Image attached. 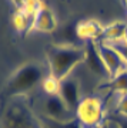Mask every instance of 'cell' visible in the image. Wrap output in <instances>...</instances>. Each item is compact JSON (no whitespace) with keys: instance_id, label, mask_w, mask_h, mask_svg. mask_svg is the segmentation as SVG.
<instances>
[{"instance_id":"cell-9","label":"cell","mask_w":127,"mask_h":128,"mask_svg":"<svg viewBox=\"0 0 127 128\" xmlns=\"http://www.w3.org/2000/svg\"><path fill=\"white\" fill-rule=\"evenodd\" d=\"M127 32V22H121V20H114L107 26H104L103 30V36L100 38V41L107 43V44H116L120 43L124 38V34Z\"/></svg>"},{"instance_id":"cell-8","label":"cell","mask_w":127,"mask_h":128,"mask_svg":"<svg viewBox=\"0 0 127 128\" xmlns=\"http://www.w3.org/2000/svg\"><path fill=\"white\" fill-rule=\"evenodd\" d=\"M103 30H104V26H101L96 18H86L76 24L77 38H80L82 41H87V43L100 41L103 36Z\"/></svg>"},{"instance_id":"cell-11","label":"cell","mask_w":127,"mask_h":128,"mask_svg":"<svg viewBox=\"0 0 127 128\" xmlns=\"http://www.w3.org/2000/svg\"><path fill=\"white\" fill-rule=\"evenodd\" d=\"M12 24L19 32H29V30L34 28V16H30L23 10H16L14 14L12 16Z\"/></svg>"},{"instance_id":"cell-18","label":"cell","mask_w":127,"mask_h":128,"mask_svg":"<svg viewBox=\"0 0 127 128\" xmlns=\"http://www.w3.org/2000/svg\"><path fill=\"white\" fill-rule=\"evenodd\" d=\"M123 43H124V44H127V32H126V34H124V38H123Z\"/></svg>"},{"instance_id":"cell-17","label":"cell","mask_w":127,"mask_h":128,"mask_svg":"<svg viewBox=\"0 0 127 128\" xmlns=\"http://www.w3.org/2000/svg\"><path fill=\"white\" fill-rule=\"evenodd\" d=\"M99 128H118V127H117V124L114 122V120H111L110 117H107V118H106V121L101 124Z\"/></svg>"},{"instance_id":"cell-19","label":"cell","mask_w":127,"mask_h":128,"mask_svg":"<svg viewBox=\"0 0 127 128\" xmlns=\"http://www.w3.org/2000/svg\"><path fill=\"white\" fill-rule=\"evenodd\" d=\"M124 6H126V9H127V0H124Z\"/></svg>"},{"instance_id":"cell-7","label":"cell","mask_w":127,"mask_h":128,"mask_svg":"<svg viewBox=\"0 0 127 128\" xmlns=\"http://www.w3.org/2000/svg\"><path fill=\"white\" fill-rule=\"evenodd\" d=\"M59 97L64 101V104L67 105L70 110L76 111V108L79 107V104H80V101L83 98V92H82V88H80L77 78L73 74L69 76L67 78L61 80Z\"/></svg>"},{"instance_id":"cell-2","label":"cell","mask_w":127,"mask_h":128,"mask_svg":"<svg viewBox=\"0 0 127 128\" xmlns=\"http://www.w3.org/2000/svg\"><path fill=\"white\" fill-rule=\"evenodd\" d=\"M74 112L83 128H99L107 118L104 102L97 94L84 96Z\"/></svg>"},{"instance_id":"cell-6","label":"cell","mask_w":127,"mask_h":128,"mask_svg":"<svg viewBox=\"0 0 127 128\" xmlns=\"http://www.w3.org/2000/svg\"><path fill=\"white\" fill-rule=\"evenodd\" d=\"M84 67L100 81H110V74L99 54L96 43H87L84 46Z\"/></svg>"},{"instance_id":"cell-3","label":"cell","mask_w":127,"mask_h":128,"mask_svg":"<svg viewBox=\"0 0 127 128\" xmlns=\"http://www.w3.org/2000/svg\"><path fill=\"white\" fill-rule=\"evenodd\" d=\"M43 114L56 122H69L76 120V112L70 110L59 96H46L41 101Z\"/></svg>"},{"instance_id":"cell-14","label":"cell","mask_w":127,"mask_h":128,"mask_svg":"<svg viewBox=\"0 0 127 128\" xmlns=\"http://www.w3.org/2000/svg\"><path fill=\"white\" fill-rule=\"evenodd\" d=\"M114 114L120 115V117H124L127 118V92L126 94H120V98H118V104H117V110ZM113 115V114H111Z\"/></svg>"},{"instance_id":"cell-12","label":"cell","mask_w":127,"mask_h":128,"mask_svg":"<svg viewBox=\"0 0 127 128\" xmlns=\"http://www.w3.org/2000/svg\"><path fill=\"white\" fill-rule=\"evenodd\" d=\"M60 86H61V81L53 76H50V74H47L41 80V88H43L46 96H59Z\"/></svg>"},{"instance_id":"cell-4","label":"cell","mask_w":127,"mask_h":128,"mask_svg":"<svg viewBox=\"0 0 127 128\" xmlns=\"http://www.w3.org/2000/svg\"><path fill=\"white\" fill-rule=\"evenodd\" d=\"M96 46H97L99 54L110 74V80L127 70V61L117 51L116 47H113L111 44H107V43H103V41H97Z\"/></svg>"},{"instance_id":"cell-16","label":"cell","mask_w":127,"mask_h":128,"mask_svg":"<svg viewBox=\"0 0 127 128\" xmlns=\"http://www.w3.org/2000/svg\"><path fill=\"white\" fill-rule=\"evenodd\" d=\"M113 47H116L117 48V51L120 53V54L124 57V60L127 61V44H124L123 41H120V43H116V44H111Z\"/></svg>"},{"instance_id":"cell-5","label":"cell","mask_w":127,"mask_h":128,"mask_svg":"<svg viewBox=\"0 0 127 128\" xmlns=\"http://www.w3.org/2000/svg\"><path fill=\"white\" fill-rule=\"evenodd\" d=\"M41 80V70L36 64H29L20 68L14 74L12 81L9 84V88L14 92H24L33 88L37 82Z\"/></svg>"},{"instance_id":"cell-1","label":"cell","mask_w":127,"mask_h":128,"mask_svg":"<svg viewBox=\"0 0 127 128\" xmlns=\"http://www.w3.org/2000/svg\"><path fill=\"white\" fill-rule=\"evenodd\" d=\"M84 61V47L59 44L50 47L47 51V66L50 76L57 80H64Z\"/></svg>"},{"instance_id":"cell-10","label":"cell","mask_w":127,"mask_h":128,"mask_svg":"<svg viewBox=\"0 0 127 128\" xmlns=\"http://www.w3.org/2000/svg\"><path fill=\"white\" fill-rule=\"evenodd\" d=\"M57 28V18L53 10L44 6L34 16V30L41 33H51Z\"/></svg>"},{"instance_id":"cell-15","label":"cell","mask_w":127,"mask_h":128,"mask_svg":"<svg viewBox=\"0 0 127 128\" xmlns=\"http://www.w3.org/2000/svg\"><path fill=\"white\" fill-rule=\"evenodd\" d=\"M107 117H110L111 120H114V122L117 124L118 128H127V118H124V117H120V115H117V114L107 115Z\"/></svg>"},{"instance_id":"cell-13","label":"cell","mask_w":127,"mask_h":128,"mask_svg":"<svg viewBox=\"0 0 127 128\" xmlns=\"http://www.w3.org/2000/svg\"><path fill=\"white\" fill-rule=\"evenodd\" d=\"M110 87H111L113 91L118 92V94H126L127 92V70L110 80Z\"/></svg>"}]
</instances>
